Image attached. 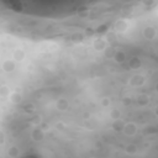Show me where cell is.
<instances>
[{
    "instance_id": "277c9868",
    "label": "cell",
    "mask_w": 158,
    "mask_h": 158,
    "mask_svg": "<svg viewBox=\"0 0 158 158\" xmlns=\"http://www.w3.org/2000/svg\"><path fill=\"white\" fill-rule=\"evenodd\" d=\"M114 58H115V61L116 62H124L125 59H126V56H125V53L121 52V51H117V52H115V55H114Z\"/></svg>"
},
{
    "instance_id": "2e32d148",
    "label": "cell",
    "mask_w": 158,
    "mask_h": 158,
    "mask_svg": "<svg viewBox=\"0 0 158 158\" xmlns=\"http://www.w3.org/2000/svg\"><path fill=\"white\" fill-rule=\"evenodd\" d=\"M4 142H5V135L3 131H0V144H4Z\"/></svg>"
},
{
    "instance_id": "7a4b0ae2",
    "label": "cell",
    "mask_w": 158,
    "mask_h": 158,
    "mask_svg": "<svg viewBox=\"0 0 158 158\" xmlns=\"http://www.w3.org/2000/svg\"><path fill=\"white\" fill-rule=\"evenodd\" d=\"M3 68L5 72H11V70L15 69V63L12 61H5L3 64Z\"/></svg>"
},
{
    "instance_id": "6da1fadb",
    "label": "cell",
    "mask_w": 158,
    "mask_h": 158,
    "mask_svg": "<svg viewBox=\"0 0 158 158\" xmlns=\"http://www.w3.org/2000/svg\"><path fill=\"white\" fill-rule=\"evenodd\" d=\"M124 132L126 134L127 136H132V135H135L136 134V126L134 124H127V125H125L124 126Z\"/></svg>"
},
{
    "instance_id": "30bf717a",
    "label": "cell",
    "mask_w": 158,
    "mask_h": 158,
    "mask_svg": "<svg viewBox=\"0 0 158 158\" xmlns=\"http://www.w3.org/2000/svg\"><path fill=\"white\" fill-rule=\"evenodd\" d=\"M7 153H9V156L10 157H16L19 155V149L16 148L15 146H12V147H10L9 148V151H7Z\"/></svg>"
},
{
    "instance_id": "ba28073f",
    "label": "cell",
    "mask_w": 158,
    "mask_h": 158,
    "mask_svg": "<svg viewBox=\"0 0 158 158\" xmlns=\"http://www.w3.org/2000/svg\"><path fill=\"white\" fill-rule=\"evenodd\" d=\"M94 47L97 49H105L106 48V43H105V41H103V40H98V41H95Z\"/></svg>"
},
{
    "instance_id": "5b68a950",
    "label": "cell",
    "mask_w": 158,
    "mask_h": 158,
    "mask_svg": "<svg viewBox=\"0 0 158 158\" xmlns=\"http://www.w3.org/2000/svg\"><path fill=\"white\" fill-rule=\"evenodd\" d=\"M10 101L14 103V104H18L21 101V95H20L19 93H12L10 94Z\"/></svg>"
},
{
    "instance_id": "8fae6325",
    "label": "cell",
    "mask_w": 158,
    "mask_h": 158,
    "mask_svg": "<svg viewBox=\"0 0 158 158\" xmlns=\"http://www.w3.org/2000/svg\"><path fill=\"white\" fill-rule=\"evenodd\" d=\"M110 116H111V119H114V120H119L120 119V111L116 110V109L111 110L110 111Z\"/></svg>"
},
{
    "instance_id": "5bb4252c",
    "label": "cell",
    "mask_w": 158,
    "mask_h": 158,
    "mask_svg": "<svg viewBox=\"0 0 158 158\" xmlns=\"http://www.w3.org/2000/svg\"><path fill=\"white\" fill-rule=\"evenodd\" d=\"M116 27H117V30H120V31H124L125 28H126V25H125L124 22H117V25H116Z\"/></svg>"
},
{
    "instance_id": "52a82bcc",
    "label": "cell",
    "mask_w": 158,
    "mask_h": 158,
    "mask_svg": "<svg viewBox=\"0 0 158 158\" xmlns=\"http://www.w3.org/2000/svg\"><path fill=\"white\" fill-rule=\"evenodd\" d=\"M24 58H25L24 51H21V49H18V51H15V53H14V59H15V61H22Z\"/></svg>"
},
{
    "instance_id": "9c48e42d",
    "label": "cell",
    "mask_w": 158,
    "mask_h": 158,
    "mask_svg": "<svg viewBox=\"0 0 158 158\" xmlns=\"http://www.w3.org/2000/svg\"><path fill=\"white\" fill-rule=\"evenodd\" d=\"M57 107L59 110H65L68 107V101L64 100V99H61V100L57 103Z\"/></svg>"
},
{
    "instance_id": "9a60e30c",
    "label": "cell",
    "mask_w": 158,
    "mask_h": 158,
    "mask_svg": "<svg viewBox=\"0 0 158 158\" xmlns=\"http://www.w3.org/2000/svg\"><path fill=\"white\" fill-rule=\"evenodd\" d=\"M127 152H130V153H135L136 152V147L134 146V144H130V146H127V149H126Z\"/></svg>"
},
{
    "instance_id": "7c38bea8",
    "label": "cell",
    "mask_w": 158,
    "mask_h": 158,
    "mask_svg": "<svg viewBox=\"0 0 158 158\" xmlns=\"http://www.w3.org/2000/svg\"><path fill=\"white\" fill-rule=\"evenodd\" d=\"M125 125L121 124V121H119V120H115V124H114V127L115 130H120V128H124Z\"/></svg>"
},
{
    "instance_id": "3957f363",
    "label": "cell",
    "mask_w": 158,
    "mask_h": 158,
    "mask_svg": "<svg viewBox=\"0 0 158 158\" xmlns=\"http://www.w3.org/2000/svg\"><path fill=\"white\" fill-rule=\"evenodd\" d=\"M32 138H34L35 141H40L43 138V132L40 130V128H36V130H34V132H32Z\"/></svg>"
},
{
    "instance_id": "e0dca14e",
    "label": "cell",
    "mask_w": 158,
    "mask_h": 158,
    "mask_svg": "<svg viewBox=\"0 0 158 158\" xmlns=\"http://www.w3.org/2000/svg\"><path fill=\"white\" fill-rule=\"evenodd\" d=\"M103 105H105V106H106V105H109V103H107V100H104V101H103Z\"/></svg>"
},
{
    "instance_id": "4fadbf2b",
    "label": "cell",
    "mask_w": 158,
    "mask_h": 158,
    "mask_svg": "<svg viewBox=\"0 0 158 158\" xmlns=\"http://www.w3.org/2000/svg\"><path fill=\"white\" fill-rule=\"evenodd\" d=\"M9 94V89L6 88V86H1L0 88V95H3V97H5V95Z\"/></svg>"
},
{
    "instance_id": "8992f818",
    "label": "cell",
    "mask_w": 158,
    "mask_h": 158,
    "mask_svg": "<svg viewBox=\"0 0 158 158\" xmlns=\"http://www.w3.org/2000/svg\"><path fill=\"white\" fill-rule=\"evenodd\" d=\"M143 83V77L141 76H135L134 78L131 79V84L132 85H141Z\"/></svg>"
}]
</instances>
